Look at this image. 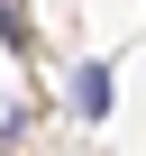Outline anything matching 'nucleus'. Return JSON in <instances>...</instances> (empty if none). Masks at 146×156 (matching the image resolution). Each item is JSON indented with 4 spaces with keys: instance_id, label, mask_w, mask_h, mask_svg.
Masks as SVG:
<instances>
[{
    "instance_id": "obj_1",
    "label": "nucleus",
    "mask_w": 146,
    "mask_h": 156,
    "mask_svg": "<svg viewBox=\"0 0 146 156\" xmlns=\"http://www.w3.org/2000/svg\"><path fill=\"white\" fill-rule=\"evenodd\" d=\"M73 110H82V119L110 110V64H82V73H73Z\"/></svg>"
},
{
    "instance_id": "obj_2",
    "label": "nucleus",
    "mask_w": 146,
    "mask_h": 156,
    "mask_svg": "<svg viewBox=\"0 0 146 156\" xmlns=\"http://www.w3.org/2000/svg\"><path fill=\"white\" fill-rule=\"evenodd\" d=\"M0 28H18V19H9V0H0Z\"/></svg>"
}]
</instances>
